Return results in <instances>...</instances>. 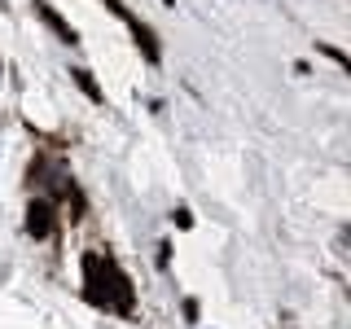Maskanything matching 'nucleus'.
<instances>
[{
  "label": "nucleus",
  "instance_id": "f257e3e1",
  "mask_svg": "<svg viewBox=\"0 0 351 329\" xmlns=\"http://www.w3.org/2000/svg\"><path fill=\"white\" fill-rule=\"evenodd\" d=\"M84 294H88V303H97V307L132 312V281L119 272L114 259H101V255H93V250L84 255Z\"/></svg>",
  "mask_w": 351,
  "mask_h": 329
},
{
  "label": "nucleus",
  "instance_id": "f03ea898",
  "mask_svg": "<svg viewBox=\"0 0 351 329\" xmlns=\"http://www.w3.org/2000/svg\"><path fill=\"white\" fill-rule=\"evenodd\" d=\"M27 233L40 237V241L58 233V211H53L49 197H31V206H27Z\"/></svg>",
  "mask_w": 351,
  "mask_h": 329
},
{
  "label": "nucleus",
  "instance_id": "7ed1b4c3",
  "mask_svg": "<svg viewBox=\"0 0 351 329\" xmlns=\"http://www.w3.org/2000/svg\"><path fill=\"white\" fill-rule=\"evenodd\" d=\"M36 14H40V22H44V27H49V31H53V36H58L62 44H71V49L80 44V31H75L71 22H62V14L49 5V0H36Z\"/></svg>",
  "mask_w": 351,
  "mask_h": 329
},
{
  "label": "nucleus",
  "instance_id": "20e7f679",
  "mask_svg": "<svg viewBox=\"0 0 351 329\" xmlns=\"http://www.w3.org/2000/svg\"><path fill=\"white\" fill-rule=\"evenodd\" d=\"M128 27H132V40H136V49L145 53V62L149 66H158L162 62V49H158V36L145 27V22H136V18H128Z\"/></svg>",
  "mask_w": 351,
  "mask_h": 329
},
{
  "label": "nucleus",
  "instance_id": "39448f33",
  "mask_svg": "<svg viewBox=\"0 0 351 329\" xmlns=\"http://www.w3.org/2000/svg\"><path fill=\"white\" fill-rule=\"evenodd\" d=\"M71 84L80 88V93L88 97V101H97V106L106 101V93H101V88H97V80H93V71H84V66H71Z\"/></svg>",
  "mask_w": 351,
  "mask_h": 329
},
{
  "label": "nucleus",
  "instance_id": "423d86ee",
  "mask_svg": "<svg viewBox=\"0 0 351 329\" xmlns=\"http://www.w3.org/2000/svg\"><path fill=\"white\" fill-rule=\"evenodd\" d=\"M316 49H321V53H325L329 62H338V66H343V71H347V53L338 49V44H316Z\"/></svg>",
  "mask_w": 351,
  "mask_h": 329
},
{
  "label": "nucleus",
  "instance_id": "0eeeda50",
  "mask_svg": "<svg viewBox=\"0 0 351 329\" xmlns=\"http://www.w3.org/2000/svg\"><path fill=\"white\" fill-rule=\"evenodd\" d=\"M176 228H193V211H189V206H176Z\"/></svg>",
  "mask_w": 351,
  "mask_h": 329
},
{
  "label": "nucleus",
  "instance_id": "6e6552de",
  "mask_svg": "<svg viewBox=\"0 0 351 329\" xmlns=\"http://www.w3.org/2000/svg\"><path fill=\"white\" fill-rule=\"evenodd\" d=\"M101 5H110V14H114V18H123V22L132 18V9L123 5V0H101Z\"/></svg>",
  "mask_w": 351,
  "mask_h": 329
},
{
  "label": "nucleus",
  "instance_id": "1a4fd4ad",
  "mask_svg": "<svg viewBox=\"0 0 351 329\" xmlns=\"http://www.w3.org/2000/svg\"><path fill=\"white\" fill-rule=\"evenodd\" d=\"M158 263H162V268L171 263V246H167V241H158Z\"/></svg>",
  "mask_w": 351,
  "mask_h": 329
},
{
  "label": "nucleus",
  "instance_id": "9d476101",
  "mask_svg": "<svg viewBox=\"0 0 351 329\" xmlns=\"http://www.w3.org/2000/svg\"><path fill=\"white\" fill-rule=\"evenodd\" d=\"M162 5H167V9H176V0H162Z\"/></svg>",
  "mask_w": 351,
  "mask_h": 329
},
{
  "label": "nucleus",
  "instance_id": "9b49d317",
  "mask_svg": "<svg viewBox=\"0 0 351 329\" xmlns=\"http://www.w3.org/2000/svg\"><path fill=\"white\" fill-rule=\"evenodd\" d=\"M0 71H5V66H0Z\"/></svg>",
  "mask_w": 351,
  "mask_h": 329
}]
</instances>
